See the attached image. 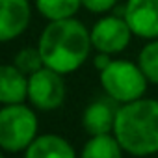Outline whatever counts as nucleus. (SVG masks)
Instances as JSON below:
<instances>
[{
  "mask_svg": "<svg viewBox=\"0 0 158 158\" xmlns=\"http://www.w3.org/2000/svg\"><path fill=\"white\" fill-rule=\"evenodd\" d=\"M37 48L45 67L69 74L78 71L89 58L93 48L91 34L76 17L50 21L37 39Z\"/></svg>",
  "mask_w": 158,
  "mask_h": 158,
  "instance_id": "obj_1",
  "label": "nucleus"
},
{
  "mask_svg": "<svg viewBox=\"0 0 158 158\" xmlns=\"http://www.w3.org/2000/svg\"><path fill=\"white\" fill-rule=\"evenodd\" d=\"M114 136L132 156L158 152V101L138 99L123 104L115 114Z\"/></svg>",
  "mask_w": 158,
  "mask_h": 158,
  "instance_id": "obj_2",
  "label": "nucleus"
},
{
  "mask_svg": "<svg viewBox=\"0 0 158 158\" xmlns=\"http://www.w3.org/2000/svg\"><path fill=\"white\" fill-rule=\"evenodd\" d=\"M99 82L104 93L121 104L141 99L149 84L139 63L128 60H112L108 67L99 71Z\"/></svg>",
  "mask_w": 158,
  "mask_h": 158,
  "instance_id": "obj_3",
  "label": "nucleus"
},
{
  "mask_svg": "<svg viewBox=\"0 0 158 158\" xmlns=\"http://www.w3.org/2000/svg\"><path fill=\"white\" fill-rule=\"evenodd\" d=\"M37 115L26 104H4L0 110V147L4 152H21L37 138Z\"/></svg>",
  "mask_w": 158,
  "mask_h": 158,
  "instance_id": "obj_4",
  "label": "nucleus"
},
{
  "mask_svg": "<svg viewBox=\"0 0 158 158\" xmlns=\"http://www.w3.org/2000/svg\"><path fill=\"white\" fill-rule=\"evenodd\" d=\"M65 93L63 74L50 67H43L28 76V101L37 110L50 112L60 108L65 101Z\"/></svg>",
  "mask_w": 158,
  "mask_h": 158,
  "instance_id": "obj_5",
  "label": "nucleus"
},
{
  "mask_svg": "<svg viewBox=\"0 0 158 158\" xmlns=\"http://www.w3.org/2000/svg\"><path fill=\"white\" fill-rule=\"evenodd\" d=\"M91 34V45L97 52H106V54H119L123 52L134 35L132 28L128 26L127 19L123 15H104L89 30Z\"/></svg>",
  "mask_w": 158,
  "mask_h": 158,
  "instance_id": "obj_6",
  "label": "nucleus"
},
{
  "mask_svg": "<svg viewBox=\"0 0 158 158\" xmlns=\"http://www.w3.org/2000/svg\"><path fill=\"white\" fill-rule=\"evenodd\" d=\"M123 17L136 37L158 39V0H127Z\"/></svg>",
  "mask_w": 158,
  "mask_h": 158,
  "instance_id": "obj_7",
  "label": "nucleus"
},
{
  "mask_svg": "<svg viewBox=\"0 0 158 158\" xmlns=\"http://www.w3.org/2000/svg\"><path fill=\"white\" fill-rule=\"evenodd\" d=\"M32 21L30 0H0V41H13L23 35Z\"/></svg>",
  "mask_w": 158,
  "mask_h": 158,
  "instance_id": "obj_8",
  "label": "nucleus"
},
{
  "mask_svg": "<svg viewBox=\"0 0 158 158\" xmlns=\"http://www.w3.org/2000/svg\"><path fill=\"white\" fill-rule=\"evenodd\" d=\"M28 99V74L19 71L13 63L0 69V102L21 104Z\"/></svg>",
  "mask_w": 158,
  "mask_h": 158,
  "instance_id": "obj_9",
  "label": "nucleus"
},
{
  "mask_svg": "<svg viewBox=\"0 0 158 158\" xmlns=\"http://www.w3.org/2000/svg\"><path fill=\"white\" fill-rule=\"evenodd\" d=\"M115 114L108 102L104 101H95L91 102L82 115V127L89 136H102V134H114L115 127Z\"/></svg>",
  "mask_w": 158,
  "mask_h": 158,
  "instance_id": "obj_10",
  "label": "nucleus"
},
{
  "mask_svg": "<svg viewBox=\"0 0 158 158\" xmlns=\"http://www.w3.org/2000/svg\"><path fill=\"white\" fill-rule=\"evenodd\" d=\"M24 158H76V152L65 138L58 134H43L28 145Z\"/></svg>",
  "mask_w": 158,
  "mask_h": 158,
  "instance_id": "obj_11",
  "label": "nucleus"
},
{
  "mask_svg": "<svg viewBox=\"0 0 158 158\" xmlns=\"http://www.w3.org/2000/svg\"><path fill=\"white\" fill-rule=\"evenodd\" d=\"M34 6L37 13L50 23L76 17L82 10V0H34Z\"/></svg>",
  "mask_w": 158,
  "mask_h": 158,
  "instance_id": "obj_12",
  "label": "nucleus"
},
{
  "mask_svg": "<svg viewBox=\"0 0 158 158\" xmlns=\"http://www.w3.org/2000/svg\"><path fill=\"white\" fill-rule=\"evenodd\" d=\"M80 158H123V147L112 134L91 136L84 143Z\"/></svg>",
  "mask_w": 158,
  "mask_h": 158,
  "instance_id": "obj_13",
  "label": "nucleus"
},
{
  "mask_svg": "<svg viewBox=\"0 0 158 158\" xmlns=\"http://www.w3.org/2000/svg\"><path fill=\"white\" fill-rule=\"evenodd\" d=\"M138 63L147 80L158 86V39H151L138 54Z\"/></svg>",
  "mask_w": 158,
  "mask_h": 158,
  "instance_id": "obj_14",
  "label": "nucleus"
},
{
  "mask_svg": "<svg viewBox=\"0 0 158 158\" xmlns=\"http://www.w3.org/2000/svg\"><path fill=\"white\" fill-rule=\"evenodd\" d=\"M13 65H15L19 71H23L24 74H28V76L45 67L37 45H35V47H24V48H21V50L15 54V58H13Z\"/></svg>",
  "mask_w": 158,
  "mask_h": 158,
  "instance_id": "obj_15",
  "label": "nucleus"
},
{
  "mask_svg": "<svg viewBox=\"0 0 158 158\" xmlns=\"http://www.w3.org/2000/svg\"><path fill=\"white\" fill-rule=\"evenodd\" d=\"M119 0H82V8L95 15H106L115 10Z\"/></svg>",
  "mask_w": 158,
  "mask_h": 158,
  "instance_id": "obj_16",
  "label": "nucleus"
},
{
  "mask_svg": "<svg viewBox=\"0 0 158 158\" xmlns=\"http://www.w3.org/2000/svg\"><path fill=\"white\" fill-rule=\"evenodd\" d=\"M112 63V54H106V52H97L95 60H93V65L97 71H102L104 67H108Z\"/></svg>",
  "mask_w": 158,
  "mask_h": 158,
  "instance_id": "obj_17",
  "label": "nucleus"
},
{
  "mask_svg": "<svg viewBox=\"0 0 158 158\" xmlns=\"http://www.w3.org/2000/svg\"><path fill=\"white\" fill-rule=\"evenodd\" d=\"M2 158H4V156H2Z\"/></svg>",
  "mask_w": 158,
  "mask_h": 158,
  "instance_id": "obj_18",
  "label": "nucleus"
}]
</instances>
